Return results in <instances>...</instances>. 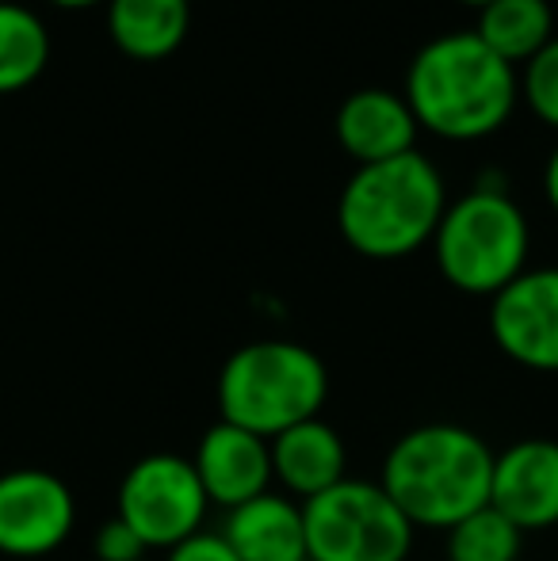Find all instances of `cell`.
Wrapping results in <instances>:
<instances>
[{"label": "cell", "mask_w": 558, "mask_h": 561, "mask_svg": "<svg viewBox=\"0 0 558 561\" xmlns=\"http://www.w3.org/2000/svg\"><path fill=\"white\" fill-rule=\"evenodd\" d=\"M402 96L421 130L447 141H470L509 123L521 84L516 69L475 31H452L413 54Z\"/></svg>", "instance_id": "1"}, {"label": "cell", "mask_w": 558, "mask_h": 561, "mask_svg": "<svg viewBox=\"0 0 558 561\" xmlns=\"http://www.w3.org/2000/svg\"><path fill=\"white\" fill-rule=\"evenodd\" d=\"M493 447L463 424H421L398 436L383 458L379 485L413 527L452 531L490 504Z\"/></svg>", "instance_id": "2"}, {"label": "cell", "mask_w": 558, "mask_h": 561, "mask_svg": "<svg viewBox=\"0 0 558 561\" xmlns=\"http://www.w3.org/2000/svg\"><path fill=\"white\" fill-rule=\"evenodd\" d=\"M447 203L440 169L413 149L379 164H360L341 187L337 226L360 256L402 260L432 244Z\"/></svg>", "instance_id": "3"}, {"label": "cell", "mask_w": 558, "mask_h": 561, "mask_svg": "<svg viewBox=\"0 0 558 561\" xmlns=\"http://www.w3.org/2000/svg\"><path fill=\"white\" fill-rule=\"evenodd\" d=\"M218 421L276 439L280 432L321 416L329 398V370L306 344L253 340L241 344L218 370Z\"/></svg>", "instance_id": "4"}, {"label": "cell", "mask_w": 558, "mask_h": 561, "mask_svg": "<svg viewBox=\"0 0 558 561\" xmlns=\"http://www.w3.org/2000/svg\"><path fill=\"white\" fill-rule=\"evenodd\" d=\"M436 267L463 295L493 298L528 272L532 226L505 187L482 184L447 203L432 237Z\"/></svg>", "instance_id": "5"}, {"label": "cell", "mask_w": 558, "mask_h": 561, "mask_svg": "<svg viewBox=\"0 0 558 561\" xmlns=\"http://www.w3.org/2000/svg\"><path fill=\"white\" fill-rule=\"evenodd\" d=\"M310 561H406L418 527L379 481L344 478L303 504Z\"/></svg>", "instance_id": "6"}, {"label": "cell", "mask_w": 558, "mask_h": 561, "mask_svg": "<svg viewBox=\"0 0 558 561\" xmlns=\"http://www.w3.org/2000/svg\"><path fill=\"white\" fill-rule=\"evenodd\" d=\"M210 501L203 493V481L195 473L192 458L157 450L146 455L123 473L119 493H115V516L153 550L169 554L172 547L187 542L192 535L207 531Z\"/></svg>", "instance_id": "7"}, {"label": "cell", "mask_w": 558, "mask_h": 561, "mask_svg": "<svg viewBox=\"0 0 558 561\" xmlns=\"http://www.w3.org/2000/svg\"><path fill=\"white\" fill-rule=\"evenodd\" d=\"M77 527V496L54 470L15 466L0 473V554L43 561L69 542Z\"/></svg>", "instance_id": "8"}, {"label": "cell", "mask_w": 558, "mask_h": 561, "mask_svg": "<svg viewBox=\"0 0 558 561\" xmlns=\"http://www.w3.org/2000/svg\"><path fill=\"white\" fill-rule=\"evenodd\" d=\"M493 344L528 370L558 375V267H528L490 298Z\"/></svg>", "instance_id": "9"}, {"label": "cell", "mask_w": 558, "mask_h": 561, "mask_svg": "<svg viewBox=\"0 0 558 561\" xmlns=\"http://www.w3.org/2000/svg\"><path fill=\"white\" fill-rule=\"evenodd\" d=\"M490 504L524 535L558 527V444L555 439H516L498 450Z\"/></svg>", "instance_id": "10"}, {"label": "cell", "mask_w": 558, "mask_h": 561, "mask_svg": "<svg viewBox=\"0 0 558 561\" xmlns=\"http://www.w3.org/2000/svg\"><path fill=\"white\" fill-rule=\"evenodd\" d=\"M192 466L200 473L210 508L230 512L276 485L272 481V444L230 421H218L203 432Z\"/></svg>", "instance_id": "11"}, {"label": "cell", "mask_w": 558, "mask_h": 561, "mask_svg": "<svg viewBox=\"0 0 558 561\" xmlns=\"http://www.w3.org/2000/svg\"><path fill=\"white\" fill-rule=\"evenodd\" d=\"M333 130L341 149L360 164H379L418 149V118L402 92L390 89H356L337 107Z\"/></svg>", "instance_id": "12"}, {"label": "cell", "mask_w": 558, "mask_h": 561, "mask_svg": "<svg viewBox=\"0 0 558 561\" xmlns=\"http://www.w3.org/2000/svg\"><path fill=\"white\" fill-rule=\"evenodd\" d=\"M272 444V481L291 501L306 504L349 478V447L329 421L314 416L280 432Z\"/></svg>", "instance_id": "13"}, {"label": "cell", "mask_w": 558, "mask_h": 561, "mask_svg": "<svg viewBox=\"0 0 558 561\" xmlns=\"http://www.w3.org/2000/svg\"><path fill=\"white\" fill-rule=\"evenodd\" d=\"M218 535L230 542V550L241 561H310L303 504L291 501L280 489H269V493L230 508Z\"/></svg>", "instance_id": "14"}, {"label": "cell", "mask_w": 558, "mask_h": 561, "mask_svg": "<svg viewBox=\"0 0 558 561\" xmlns=\"http://www.w3.org/2000/svg\"><path fill=\"white\" fill-rule=\"evenodd\" d=\"M192 27V0H107V35L135 61H161L180 50Z\"/></svg>", "instance_id": "15"}, {"label": "cell", "mask_w": 558, "mask_h": 561, "mask_svg": "<svg viewBox=\"0 0 558 561\" xmlns=\"http://www.w3.org/2000/svg\"><path fill=\"white\" fill-rule=\"evenodd\" d=\"M475 35L509 66H528L555 38V12L547 0H490L478 8Z\"/></svg>", "instance_id": "16"}, {"label": "cell", "mask_w": 558, "mask_h": 561, "mask_svg": "<svg viewBox=\"0 0 558 561\" xmlns=\"http://www.w3.org/2000/svg\"><path fill=\"white\" fill-rule=\"evenodd\" d=\"M50 61V31L27 4L0 0V96L23 92Z\"/></svg>", "instance_id": "17"}, {"label": "cell", "mask_w": 558, "mask_h": 561, "mask_svg": "<svg viewBox=\"0 0 558 561\" xmlns=\"http://www.w3.org/2000/svg\"><path fill=\"white\" fill-rule=\"evenodd\" d=\"M447 561H521L524 531L493 504L478 508L447 531Z\"/></svg>", "instance_id": "18"}, {"label": "cell", "mask_w": 558, "mask_h": 561, "mask_svg": "<svg viewBox=\"0 0 558 561\" xmlns=\"http://www.w3.org/2000/svg\"><path fill=\"white\" fill-rule=\"evenodd\" d=\"M521 92H524V100H528L532 115L544 126L558 130V38H551V43L524 66Z\"/></svg>", "instance_id": "19"}, {"label": "cell", "mask_w": 558, "mask_h": 561, "mask_svg": "<svg viewBox=\"0 0 558 561\" xmlns=\"http://www.w3.org/2000/svg\"><path fill=\"white\" fill-rule=\"evenodd\" d=\"M92 554L96 561H149V547L127 527L119 516H107L92 535Z\"/></svg>", "instance_id": "20"}, {"label": "cell", "mask_w": 558, "mask_h": 561, "mask_svg": "<svg viewBox=\"0 0 558 561\" xmlns=\"http://www.w3.org/2000/svg\"><path fill=\"white\" fill-rule=\"evenodd\" d=\"M164 561H241V558L234 554L230 542L218 531H200L187 542H180V547H172Z\"/></svg>", "instance_id": "21"}, {"label": "cell", "mask_w": 558, "mask_h": 561, "mask_svg": "<svg viewBox=\"0 0 558 561\" xmlns=\"http://www.w3.org/2000/svg\"><path fill=\"white\" fill-rule=\"evenodd\" d=\"M544 195H547V203H551V210L558 215V146H555V153L547 157V169H544Z\"/></svg>", "instance_id": "22"}, {"label": "cell", "mask_w": 558, "mask_h": 561, "mask_svg": "<svg viewBox=\"0 0 558 561\" xmlns=\"http://www.w3.org/2000/svg\"><path fill=\"white\" fill-rule=\"evenodd\" d=\"M58 8H92V4H107V0H50Z\"/></svg>", "instance_id": "23"}, {"label": "cell", "mask_w": 558, "mask_h": 561, "mask_svg": "<svg viewBox=\"0 0 558 561\" xmlns=\"http://www.w3.org/2000/svg\"><path fill=\"white\" fill-rule=\"evenodd\" d=\"M459 4H470V8H486L490 0H459Z\"/></svg>", "instance_id": "24"}]
</instances>
